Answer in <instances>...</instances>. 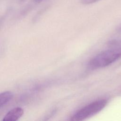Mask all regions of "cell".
<instances>
[{"label": "cell", "instance_id": "obj_1", "mask_svg": "<svg viewBox=\"0 0 121 121\" xmlns=\"http://www.w3.org/2000/svg\"><path fill=\"white\" fill-rule=\"evenodd\" d=\"M121 57V47L104 51L90 60L88 63L90 68L95 69L106 67Z\"/></svg>", "mask_w": 121, "mask_h": 121}, {"label": "cell", "instance_id": "obj_2", "mask_svg": "<svg viewBox=\"0 0 121 121\" xmlns=\"http://www.w3.org/2000/svg\"><path fill=\"white\" fill-rule=\"evenodd\" d=\"M105 99L95 101L84 107L71 117V121H81L85 120L103 110L107 104Z\"/></svg>", "mask_w": 121, "mask_h": 121}, {"label": "cell", "instance_id": "obj_6", "mask_svg": "<svg viewBox=\"0 0 121 121\" xmlns=\"http://www.w3.org/2000/svg\"><path fill=\"white\" fill-rule=\"evenodd\" d=\"M119 31H120V32H121V27H120V28L119 29Z\"/></svg>", "mask_w": 121, "mask_h": 121}, {"label": "cell", "instance_id": "obj_5", "mask_svg": "<svg viewBox=\"0 0 121 121\" xmlns=\"http://www.w3.org/2000/svg\"><path fill=\"white\" fill-rule=\"evenodd\" d=\"M99 0H82V2L85 4H88L97 1Z\"/></svg>", "mask_w": 121, "mask_h": 121}, {"label": "cell", "instance_id": "obj_3", "mask_svg": "<svg viewBox=\"0 0 121 121\" xmlns=\"http://www.w3.org/2000/svg\"><path fill=\"white\" fill-rule=\"evenodd\" d=\"M24 110L20 107H16L9 111L4 117L3 121H16L23 114Z\"/></svg>", "mask_w": 121, "mask_h": 121}, {"label": "cell", "instance_id": "obj_7", "mask_svg": "<svg viewBox=\"0 0 121 121\" xmlns=\"http://www.w3.org/2000/svg\"></svg>", "mask_w": 121, "mask_h": 121}, {"label": "cell", "instance_id": "obj_4", "mask_svg": "<svg viewBox=\"0 0 121 121\" xmlns=\"http://www.w3.org/2000/svg\"><path fill=\"white\" fill-rule=\"evenodd\" d=\"M13 97V94L10 91L3 92L0 95V107L5 105Z\"/></svg>", "mask_w": 121, "mask_h": 121}]
</instances>
